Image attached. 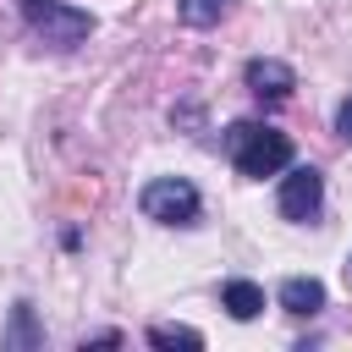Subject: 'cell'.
<instances>
[{"label": "cell", "instance_id": "obj_11", "mask_svg": "<svg viewBox=\"0 0 352 352\" xmlns=\"http://www.w3.org/2000/svg\"><path fill=\"white\" fill-rule=\"evenodd\" d=\"M336 132L352 143V94H346V99H341V110H336Z\"/></svg>", "mask_w": 352, "mask_h": 352}, {"label": "cell", "instance_id": "obj_9", "mask_svg": "<svg viewBox=\"0 0 352 352\" xmlns=\"http://www.w3.org/2000/svg\"><path fill=\"white\" fill-rule=\"evenodd\" d=\"M11 346H38V324H33V302H16L11 308Z\"/></svg>", "mask_w": 352, "mask_h": 352}, {"label": "cell", "instance_id": "obj_8", "mask_svg": "<svg viewBox=\"0 0 352 352\" xmlns=\"http://www.w3.org/2000/svg\"><path fill=\"white\" fill-rule=\"evenodd\" d=\"M176 16L187 28H214L226 16V0H176Z\"/></svg>", "mask_w": 352, "mask_h": 352}, {"label": "cell", "instance_id": "obj_3", "mask_svg": "<svg viewBox=\"0 0 352 352\" xmlns=\"http://www.w3.org/2000/svg\"><path fill=\"white\" fill-rule=\"evenodd\" d=\"M143 214L148 220H160V226H192L198 220V209H204V198H198V187L192 182H182V176H154L148 187H143Z\"/></svg>", "mask_w": 352, "mask_h": 352}, {"label": "cell", "instance_id": "obj_7", "mask_svg": "<svg viewBox=\"0 0 352 352\" xmlns=\"http://www.w3.org/2000/svg\"><path fill=\"white\" fill-rule=\"evenodd\" d=\"M220 308H226L231 319H258V314H264V292H258L253 280H226Z\"/></svg>", "mask_w": 352, "mask_h": 352}, {"label": "cell", "instance_id": "obj_4", "mask_svg": "<svg viewBox=\"0 0 352 352\" xmlns=\"http://www.w3.org/2000/svg\"><path fill=\"white\" fill-rule=\"evenodd\" d=\"M319 204H324V176L314 165H292L280 176V214L286 220H314Z\"/></svg>", "mask_w": 352, "mask_h": 352}, {"label": "cell", "instance_id": "obj_12", "mask_svg": "<svg viewBox=\"0 0 352 352\" xmlns=\"http://www.w3.org/2000/svg\"><path fill=\"white\" fill-rule=\"evenodd\" d=\"M346 280H352V258H346Z\"/></svg>", "mask_w": 352, "mask_h": 352}, {"label": "cell", "instance_id": "obj_6", "mask_svg": "<svg viewBox=\"0 0 352 352\" xmlns=\"http://www.w3.org/2000/svg\"><path fill=\"white\" fill-rule=\"evenodd\" d=\"M280 308H286V314H297V319H308V314H319V308H324V286H319L314 275H292V280L280 286Z\"/></svg>", "mask_w": 352, "mask_h": 352}, {"label": "cell", "instance_id": "obj_10", "mask_svg": "<svg viewBox=\"0 0 352 352\" xmlns=\"http://www.w3.org/2000/svg\"><path fill=\"white\" fill-rule=\"evenodd\" d=\"M148 346H204V336L187 324H148Z\"/></svg>", "mask_w": 352, "mask_h": 352}, {"label": "cell", "instance_id": "obj_5", "mask_svg": "<svg viewBox=\"0 0 352 352\" xmlns=\"http://www.w3.org/2000/svg\"><path fill=\"white\" fill-rule=\"evenodd\" d=\"M242 82H248V94H253V99H264V104H286V99H292V88H297V72H292L286 60L258 55V60H248V66H242Z\"/></svg>", "mask_w": 352, "mask_h": 352}, {"label": "cell", "instance_id": "obj_2", "mask_svg": "<svg viewBox=\"0 0 352 352\" xmlns=\"http://www.w3.org/2000/svg\"><path fill=\"white\" fill-rule=\"evenodd\" d=\"M16 11L28 16V28L55 44V50H77L88 33H94V16L77 11V6H60V0H16Z\"/></svg>", "mask_w": 352, "mask_h": 352}, {"label": "cell", "instance_id": "obj_1", "mask_svg": "<svg viewBox=\"0 0 352 352\" xmlns=\"http://www.w3.org/2000/svg\"><path fill=\"white\" fill-rule=\"evenodd\" d=\"M226 154H231V165L242 176L264 182V176L292 165V138L280 126H264V121H231L226 126Z\"/></svg>", "mask_w": 352, "mask_h": 352}]
</instances>
